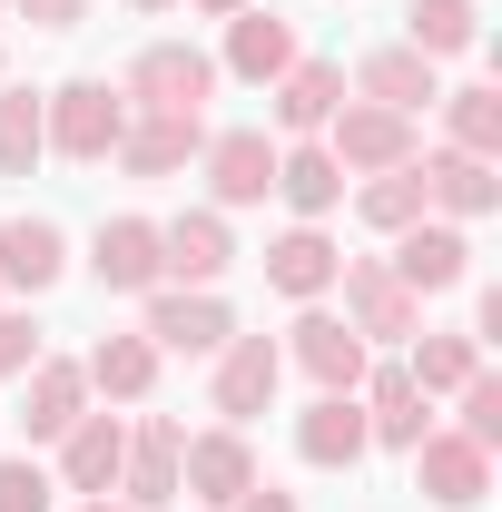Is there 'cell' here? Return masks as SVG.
<instances>
[{
	"mask_svg": "<svg viewBox=\"0 0 502 512\" xmlns=\"http://www.w3.org/2000/svg\"><path fill=\"white\" fill-rule=\"evenodd\" d=\"M207 89H217V60L158 40V50H138V69H128L119 99L138 109V119H207Z\"/></svg>",
	"mask_w": 502,
	"mask_h": 512,
	"instance_id": "obj_1",
	"label": "cell"
},
{
	"mask_svg": "<svg viewBox=\"0 0 502 512\" xmlns=\"http://www.w3.org/2000/svg\"><path fill=\"white\" fill-rule=\"evenodd\" d=\"M40 128H50V148H60V158L89 168V158H109V148L128 138V99L109 89V79H69L60 99L40 109Z\"/></svg>",
	"mask_w": 502,
	"mask_h": 512,
	"instance_id": "obj_2",
	"label": "cell"
},
{
	"mask_svg": "<svg viewBox=\"0 0 502 512\" xmlns=\"http://www.w3.org/2000/svg\"><path fill=\"white\" fill-rule=\"evenodd\" d=\"M345 276V306H355V335H384V345H404V335H424V296L384 266V256H345L335 266Z\"/></svg>",
	"mask_w": 502,
	"mask_h": 512,
	"instance_id": "obj_3",
	"label": "cell"
},
{
	"mask_svg": "<svg viewBox=\"0 0 502 512\" xmlns=\"http://www.w3.org/2000/svg\"><path fill=\"white\" fill-rule=\"evenodd\" d=\"M414 483H424V503L473 512L483 493H493V453L463 444V434H424V444H414Z\"/></svg>",
	"mask_w": 502,
	"mask_h": 512,
	"instance_id": "obj_4",
	"label": "cell"
},
{
	"mask_svg": "<svg viewBox=\"0 0 502 512\" xmlns=\"http://www.w3.org/2000/svg\"><path fill=\"white\" fill-rule=\"evenodd\" d=\"M335 168H404L414 158V119H394V109H375V99H355V109H335Z\"/></svg>",
	"mask_w": 502,
	"mask_h": 512,
	"instance_id": "obj_5",
	"label": "cell"
},
{
	"mask_svg": "<svg viewBox=\"0 0 502 512\" xmlns=\"http://www.w3.org/2000/svg\"><path fill=\"white\" fill-rule=\"evenodd\" d=\"M256 483V453L237 424H217V434H197V444H178V493H197V503H237Z\"/></svg>",
	"mask_w": 502,
	"mask_h": 512,
	"instance_id": "obj_6",
	"label": "cell"
},
{
	"mask_svg": "<svg viewBox=\"0 0 502 512\" xmlns=\"http://www.w3.org/2000/svg\"><path fill=\"white\" fill-rule=\"evenodd\" d=\"M178 444H188V434H178L168 414H148V424L128 434L119 483H128V503H138V512H168V503H178Z\"/></svg>",
	"mask_w": 502,
	"mask_h": 512,
	"instance_id": "obj_7",
	"label": "cell"
},
{
	"mask_svg": "<svg viewBox=\"0 0 502 512\" xmlns=\"http://www.w3.org/2000/svg\"><path fill=\"white\" fill-rule=\"evenodd\" d=\"M89 266H99V286H109V296H138V286H158V276H168V256H158V227H148V217H109Z\"/></svg>",
	"mask_w": 502,
	"mask_h": 512,
	"instance_id": "obj_8",
	"label": "cell"
},
{
	"mask_svg": "<svg viewBox=\"0 0 502 512\" xmlns=\"http://www.w3.org/2000/svg\"><path fill=\"white\" fill-rule=\"evenodd\" d=\"M276 375H286V355H276L266 335H227V365H217V414H227V424H247V414H266V394H276Z\"/></svg>",
	"mask_w": 502,
	"mask_h": 512,
	"instance_id": "obj_9",
	"label": "cell"
},
{
	"mask_svg": "<svg viewBox=\"0 0 502 512\" xmlns=\"http://www.w3.org/2000/svg\"><path fill=\"white\" fill-rule=\"evenodd\" d=\"M119 463H128V424H119V414H79V424L60 434L69 493H109V483H119Z\"/></svg>",
	"mask_w": 502,
	"mask_h": 512,
	"instance_id": "obj_10",
	"label": "cell"
},
{
	"mask_svg": "<svg viewBox=\"0 0 502 512\" xmlns=\"http://www.w3.org/2000/svg\"><path fill=\"white\" fill-rule=\"evenodd\" d=\"M414 168H424V207H443V217H493V207H502L493 158H463V148H443V158H414Z\"/></svg>",
	"mask_w": 502,
	"mask_h": 512,
	"instance_id": "obj_11",
	"label": "cell"
},
{
	"mask_svg": "<svg viewBox=\"0 0 502 512\" xmlns=\"http://www.w3.org/2000/svg\"><path fill=\"white\" fill-rule=\"evenodd\" d=\"M207 178L227 207H256V197L276 188V148H266V128H227V138H207Z\"/></svg>",
	"mask_w": 502,
	"mask_h": 512,
	"instance_id": "obj_12",
	"label": "cell"
},
{
	"mask_svg": "<svg viewBox=\"0 0 502 512\" xmlns=\"http://www.w3.org/2000/svg\"><path fill=\"white\" fill-rule=\"evenodd\" d=\"M237 325L217 296H148V345H168V355H217Z\"/></svg>",
	"mask_w": 502,
	"mask_h": 512,
	"instance_id": "obj_13",
	"label": "cell"
},
{
	"mask_svg": "<svg viewBox=\"0 0 502 512\" xmlns=\"http://www.w3.org/2000/svg\"><path fill=\"white\" fill-rule=\"evenodd\" d=\"M355 89H365L375 109H394V119H414V109H434V99H443L424 50H375V60L355 69Z\"/></svg>",
	"mask_w": 502,
	"mask_h": 512,
	"instance_id": "obj_14",
	"label": "cell"
},
{
	"mask_svg": "<svg viewBox=\"0 0 502 512\" xmlns=\"http://www.w3.org/2000/svg\"><path fill=\"white\" fill-rule=\"evenodd\" d=\"M197 148H207V119H128V138H119L128 178H178Z\"/></svg>",
	"mask_w": 502,
	"mask_h": 512,
	"instance_id": "obj_15",
	"label": "cell"
},
{
	"mask_svg": "<svg viewBox=\"0 0 502 512\" xmlns=\"http://www.w3.org/2000/svg\"><path fill=\"white\" fill-rule=\"evenodd\" d=\"M394 276H404L414 296H443V286H463V276H473V247H463V227H404V256H394Z\"/></svg>",
	"mask_w": 502,
	"mask_h": 512,
	"instance_id": "obj_16",
	"label": "cell"
},
{
	"mask_svg": "<svg viewBox=\"0 0 502 512\" xmlns=\"http://www.w3.org/2000/svg\"><path fill=\"white\" fill-rule=\"evenodd\" d=\"M296 365H306L325 394H355V384H365V335L335 325V316H306L296 325Z\"/></svg>",
	"mask_w": 502,
	"mask_h": 512,
	"instance_id": "obj_17",
	"label": "cell"
},
{
	"mask_svg": "<svg viewBox=\"0 0 502 512\" xmlns=\"http://www.w3.org/2000/svg\"><path fill=\"white\" fill-rule=\"evenodd\" d=\"M296 453L325 463V473H345V463L365 453V404H355V394H315V414L296 424Z\"/></svg>",
	"mask_w": 502,
	"mask_h": 512,
	"instance_id": "obj_18",
	"label": "cell"
},
{
	"mask_svg": "<svg viewBox=\"0 0 502 512\" xmlns=\"http://www.w3.org/2000/svg\"><path fill=\"white\" fill-rule=\"evenodd\" d=\"M227 69H237V79H286V69H296V30H286L276 10H237V20H227Z\"/></svg>",
	"mask_w": 502,
	"mask_h": 512,
	"instance_id": "obj_19",
	"label": "cell"
},
{
	"mask_svg": "<svg viewBox=\"0 0 502 512\" xmlns=\"http://www.w3.org/2000/svg\"><path fill=\"white\" fill-rule=\"evenodd\" d=\"M158 256H168V276H188V286H207V276H227V217L217 207H197V217H178V227H158Z\"/></svg>",
	"mask_w": 502,
	"mask_h": 512,
	"instance_id": "obj_20",
	"label": "cell"
},
{
	"mask_svg": "<svg viewBox=\"0 0 502 512\" xmlns=\"http://www.w3.org/2000/svg\"><path fill=\"white\" fill-rule=\"evenodd\" d=\"M335 109H345V69H335V60H296L286 79H276V128L306 138V128H325Z\"/></svg>",
	"mask_w": 502,
	"mask_h": 512,
	"instance_id": "obj_21",
	"label": "cell"
},
{
	"mask_svg": "<svg viewBox=\"0 0 502 512\" xmlns=\"http://www.w3.org/2000/svg\"><path fill=\"white\" fill-rule=\"evenodd\" d=\"M365 444H424V384L404 375V365H384L375 394H365Z\"/></svg>",
	"mask_w": 502,
	"mask_h": 512,
	"instance_id": "obj_22",
	"label": "cell"
},
{
	"mask_svg": "<svg viewBox=\"0 0 502 512\" xmlns=\"http://www.w3.org/2000/svg\"><path fill=\"white\" fill-rule=\"evenodd\" d=\"M335 266H345V256L325 247L315 227H286V237L266 247V286H276V296H325V286H335Z\"/></svg>",
	"mask_w": 502,
	"mask_h": 512,
	"instance_id": "obj_23",
	"label": "cell"
},
{
	"mask_svg": "<svg viewBox=\"0 0 502 512\" xmlns=\"http://www.w3.org/2000/svg\"><path fill=\"white\" fill-rule=\"evenodd\" d=\"M60 227H50V217H10V227H0V276H10V286H30V296H40V286H60Z\"/></svg>",
	"mask_w": 502,
	"mask_h": 512,
	"instance_id": "obj_24",
	"label": "cell"
},
{
	"mask_svg": "<svg viewBox=\"0 0 502 512\" xmlns=\"http://www.w3.org/2000/svg\"><path fill=\"white\" fill-rule=\"evenodd\" d=\"M79 404H89V375H79V365H40V375H30V414H20L30 444H60L69 424H79Z\"/></svg>",
	"mask_w": 502,
	"mask_h": 512,
	"instance_id": "obj_25",
	"label": "cell"
},
{
	"mask_svg": "<svg viewBox=\"0 0 502 512\" xmlns=\"http://www.w3.org/2000/svg\"><path fill=\"white\" fill-rule=\"evenodd\" d=\"M404 20H414V40H404V50H424V60H453V50H473V40H483V10H473V0H414Z\"/></svg>",
	"mask_w": 502,
	"mask_h": 512,
	"instance_id": "obj_26",
	"label": "cell"
},
{
	"mask_svg": "<svg viewBox=\"0 0 502 512\" xmlns=\"http://www.w3.org/2000/svg\"><path fill=\"white\" fill-rule=\"evenodd\" d=\"M79 375L99 384V394H148V384H158V345H148V335H99V355H89Z\"/></svg>",
	"mask_w": 502,
	"mask_h": 512,
	"instance_id": "obj_27",
	"label": "cell"
},
{
	"mask_svg": "<svg viewBox=\"0 0 502 512\" xmlns=\"http://www.w3.org/2000/svg\"><path fill=\"white\" fill-rule=\"evenodd\" d=\"M276 188H286L296 217H325V207L345 197V168H335L325 148H296V158H276Z\"/></svg>",
	"mask_w": 502,
	"mask_h": 512,
	"instance_id": "obj_28",
	"label": "cell"
},
{
	"mask_svg": "<svg viewBox=\"0 0 502 512\" xmlns=\"http://www.w3.org/2000/svg\"><path fill=\"white\" fill-rule=\"evenodd\" d=\"M365 227H424V168L404 158V168H375V188H365Z\"/></svg>",
	"mask_w": 502,
	"mask_h": 512,
	"instance_id": "obj_29",
	"label": "cell"
},
{
	"mask_svg": "<svg viewBox=\"0 0 502 512\" xmlns=\"http://www.w3.org/2000/svg\"><path fill=\"white\" fill-rule=\"evenodd\" d=\"M473 345H483V335H424L404 375L424 384V394H453V384H473V375H483V355H473Z\"/></svg>",
	"mask_w": 502,
	"mask_h": 512,
	"instance_id": "obj_30",
	"label": "cell"
},
{
	"mask_svg": "<svg viewBox=\"0 0 502 512\" xmlns=\"http://www.w3.org/2000/svg\"><path fill=\"white\" fill-rule=\"evenodd\" d=\"M443 119H453V148H463V158H493L502 148V89H453Z\"/></svg>",
	"mask_w": 502,
	"mask_h": 512,
	"instance_id": "obj_31",
	"label": "cell"
},
{
	"mask_svg": "<svg viewBox=\"0 0 502 512\" xmlns=\"http://www.w3.org/2000/svg\"><path fill=\"white\" fill-rule=\"evenodd\" d=\"M50 148V128H40V99L30 89H10L0 99V178H30V158Z\"/></svg>",
	"mask_w": 502,
	"mask_h": 512,
	"instance_id": "obj_32",
	"label": "cell"
},
{
	"mask_svg": "<svg viewBox=\"0 0 502 512\" xmlns=\"http://www.w3.org/2000/svg\"><path fill=\"white\" fill-rule=\"evenodd\" d=\"M453 394H463V444L493 453V444H502V384H493V375H473V384H453Z\"/></svg>",
	"mask_w": 502,
	"mask_h": 512,
	"instance_id": "obj_33",
	"label": "cell"
},
{
	"mask_svg": "<svg viewBox=\"0 0 502 512\" xmlns=\"http://www.w3.org/2000/svg\"><path fill=\"white\" fill-rule=\"evenodd\" d=\"M0 512H50V473L40 463H0Z\"/></svg>",
	"mask_w": 502,
	"mask_h": 512,
	"instance_id": "obj_34",
	"label": "cell"
},
{
	"mask_svg": "<svg viewBox=\"0 0 502 512\" xmlns=\"http://www.w3.org/2000/svg\"><path fill=\"white\" fill-rule=\"evenodd\" d=\"M40 365V325L30 316H0V375H30Z\"/></svg>",
	"mask_w": 502,
	"mask_h": 512,
	"instance_id": "obj_35",
	"label": "cell"
},
{
	"mask_svg": "<svg viewBox=\"0 0 502 512\" xmlns=\"http://www.w3.org/2000/svg\"><path fill=\"white\" fill-rule=\"evenodd\" d=\"M20 20H40V30H79L89 0H20Z\"/></svg>",
	"mask_w": 502,
	"mask_h": 512,
	"instance_id": "obj_36",
	"label": "cell"
},
{
	"mask_svg": "<svg viewBox=\"0 0 502 512\" xmlns=\"http://www.w3.org/2000/svg\"><path fill=\"white\" fill-rule=\"evenodd\" d=\"M237 512H296V503H286L276 483H247V493H237Z\"/></svg>",
	"mask_w": 502,
	"mask_h": 512,
	"instance_id": "obj_37",
	"label": "cell"
},
{
	"mask_svg": "<svg viewBox=\"0 0 502 512\" xmlns=\"http://www.w3.org/2000/svg\"><path fill=\"white\" fill-rule=\"evenodd\" d=\"M197 10H217V20H237V10H247V0H197Z\"/></svg>",
	"mask_w": 502,
	"mask_h": 512,
	"instance_id": "obj_38",
	"label": "cell"
},
{
	"mask_svg": "<svg viewBox=\"0 0 502 512\" xmlns=\"http://www.w3.org/2000/svg\"><path fill=\"white\" fill-rule=\"evenodd\" d=\"M138 10H168V0H138Z\"/></svg>",
	"mask_w": 502,
	"mask_h": 512,
	"instance_id": "obj_39",
	"label": "cell"
},
{
	"mask_svg": "<svg viewBox=\"0 0 502 512\" xmlns=\"http://www.w3.org/2000/svg\"><path fill=\"white\" fill-rule=\"evenodd\" d=\"M89 512H109V503H89Z\"/></svg>",
	"mask_w": 502,
	"mask_h": 512,
	"instance_id": "obj_40",
	"label": "cell"
}]
</instances>
